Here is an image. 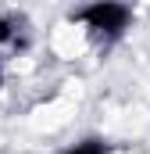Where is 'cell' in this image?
Instances as JSON below:
<instances>
[{
    "label": "cell",
    "instance_id": "6da1fadb",
    "mask_svg": "<svg viewBox=\"0 0 150 154\" xmlns=\"http://www.w3.org/2000/svg\"><path fill=\"white\" fill-rule=\"evenodd\" d=\"M72 22L86 25V32L97 39V43H114V39L125 36V29L132 25V7L129 4H114V0H97V4H86V7H75L68 14Z\"/></svg>",
    "mask_w": 150,
    "mask_h": 154
},
{
    "label": "cell",
    "instance_id": "7a4b0ae2",
    "mask_svg": "<svg viewBox=\"0 0 150 154\" xmlns=\"http://www.w3.org/2000/svg\"><path fill=\"white\" fill-rule=\"evenodd\" d=\"M64 154H111V151H107V143H104V140L89 136V140H82V143H75V147H68Z\"/></svg>",
    "mask_w": 150,
    "mask_h": 154
},
{
    "label": "cell",
    "instance_id": "3957f363",
    "mask_svg": "<svg viewBox=\"0 0 150 154\" xmlns=\"http://www.w3.org/2000/svg\"><path fill=\"white\" fill-rule=\"evenodd\" d=\"M11 39H14V22L0 14V43H11Z\"/></svg>",
    "mask_w": 150,
    "mask_h": 154
},
{
    "label": "cell",
    "instance_id": "277c9868",
    "mask_svg": "<svg viewBox=\"0 0 150 154\" xmlns=\"http://www.w3.org/2000/svg\"><path fill=\"white\" fill-rule=\"evenodd\" d=\"M0 86H4V68H0Z\"/></svg>",
    "mask_w": 150,
    "mask_h": 154
}]
</instances>
